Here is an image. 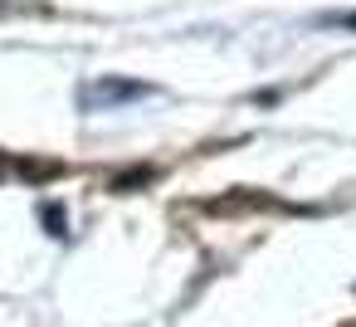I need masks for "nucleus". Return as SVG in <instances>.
Returning <instances> with one entry per match:
<instances>
[{
    "label": "nucleus",
    "mask_w": 356,
    "mask_h": 327,
    "mask_svg": "<svg viewBox=\"0 0 356 327\" xmlns=\"http://www.w3.org/2000/svg\"><path fill=\"white\" fill-rule=\"evenodd\" d=\"M142 93H147L142 83H113V79H108V83L88 88V98H83V103H88V108H98V103H122V98H142Z\"/></svg>",
    "instance_id": "nucleus-1"
},
{
    "label": "nucleus",
    "mask_w": 356,
    "mask_h": 327,
    "mask_svg": "<svg viewBox=\"0 0 356 327\" xmlns=\"http://www.w3.org/2000/svg\"><path fill=\"white\" fill-rule=\"evenodd\" d=\"M337 25H346V30H356V15H337Z\"/></svg>",
    "instance_id": "nucleus-2"
}]
</instances>
